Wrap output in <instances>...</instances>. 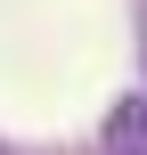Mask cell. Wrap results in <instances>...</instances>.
Segmentation results:
<instances>
[{"label": "cell", "instance_id": "6da1fadb", "mask_svg": "<svg viewBox=\"0 0 147 155\" xmlns=\"http://www.w3.org/2000/svg\"><path fill=\"white\" fill-rule=\"evenodd\" d=\"M0 155H16V147H0Z\"/></svg>", "mask_w": 147, "mask_h": 155}, {"label": "cell", "instance_id": "7a4b0ae2", "mask_svg": "<svg viewBox=\"0 0 147 155\" xmlns=\"http://www.w3.org/2000/svg\"><path fill=\"white\" fill-rule=\"evenodd\" d=\"M131 155H147V147H131Z\"/></svg>", "mask_w": 147, "mask_h": 155}]
</instances>
